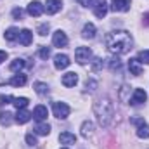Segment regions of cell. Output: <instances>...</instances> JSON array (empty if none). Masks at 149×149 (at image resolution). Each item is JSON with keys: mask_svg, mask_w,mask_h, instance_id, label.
Here are the masks:
<instances>
[{"mask_svg": "<svg viewBox=\"0 0 149 149\" xmlns=\"http://www.w3.org/2000/svg\"><path fill=\"white\" fill-rule=\"evenodd\" d=\"M137 137L139 139H149V125L144 121L142 125H139L137 128Z\"/></svg>", "mask_w": 149, "mask_h": 149, "instance_id": "obj_22", "label": "cell"}, {"mask_svg": "<svg viewBox=\"0 0 149 149\" xmlns=\"http://www.w3.org/2000/svg\"><path fill=\"white\" fill-rule=\"evenodd\" d=\"M24 66H26V61L17 57V59H14V61L10 63V66H9V68H10V71H19V70H23Z\"/></svg>", "mask_w": 149, "mask_h": 149, "instance_id": "obj_23", "label": "cell"}, {"mask_svg": "<svg viewBox=\"0 0 149 149\" xmlns=\"http://www.w3.org/2000/svg\"><path fill=\"white\" fill-rule=\"evenodd\" d=\"M52 43H54L56 47H66V45H68V37H66V33H64V31H61V30L54 31Z\"/></svg>", "mask_w": 149, "mask_h": 149, "instance_id": "obj_9", "label": "cell"}, {"mask_svg": "<svg viewBox=\"0 0 149 149\" xmlns=\"http://www.w3.org/2000/svg\"><path fill=\"white\" fill-rule=\"evenodd\" d=\"M111 9L114 12H127L130 9V0H113Z\"/></svg>", "mask_w": 149, "mask_h": 149, "instance_id": "obj_10", "label": "cell"}, {"mask_svg": "<svg viewBox=\"0 0 149 149\" xmlns=\"http://www.w3.org/2000/svg\"><path fill=\"white\" fill-rule=\"evenodd\" d=\"M31 113L26 111V109H17V113H16V116H14V120L19 123V125H23V123H26V121H30L31 120Z\"/></svg>", "mask_w": 149, "mask_h": 149, "instance_id": "obj_14", "label": "cell"}, {"mask_svg": "<svg viewBox=\"0 0 149 149\" xmlns=\"http://www.w3.org/2000/svg\"><path fill=\"white\" fill-rule=\"evenodd\" d=\"M26 10H28V14H30V16L38 17V16H42V14L45 12V5H42L40 2L35 0V2H30V3H28V9H26Z\"/></svg>", "mask_w": 149, "mask_h": 149, "instance_id": "obj_6", "label": "cell"}, {"mask_svg": "<svg viewBox=\"0 0 149 149\" xmlns=\"http://www.w3.org/2000/svg\"><path fill=\"white\" fill-rule=\"evenodd\" d=\"M76 83H78V74L76 73L63 74V85H64V87H74Z\"/></svg>", "mask_w": 149, "mask_h": 149, "instance_id": "obj_17", "label": "cell"}, {"mask_svg": "<svg viewBox=\"0 0 149 149\" xmlns=\"http://www.w3.org/2000/svg\"><path fill=\"white\" fill-rule=\"evenodd\" d=\"M94 7V14L97 16V17H104L106 14H108V10H109V3H106L104 0H101V2H97V3H94L92 5Z\"/></svg>", "mask_w": 149, "mask_h": 149, "instance_id": "obj_8", "label": "cell"}, {"mask_svg": "<svg viewBox=\"0 0 149 149\" xmlns=\"http://www.w3.org/2000/svg\"><path fill=\"white\" fill-rule=\"evenodd\" d=\"M61 149H68V148H61Z\"/></svg>", "mask_w": 149, "mask_h": 149, "instance_id": "obj_40", "label": "cell"}, {"mask_svg": "<svg viewBox=\"0 0 149 149\" xmlns=\"http://www.w3.org/2000/svg\"><path fill=\"white\" fill-rule=\"evenodd\" d=\"M61 9H63V2L61 0H47V3H45L47 14H57Z\"/></svg>", "mask_w": 149, "mask_h": 149, "instance_id": "obj_12", "label": "cell"}, {"mask_svg": "<svg viewBox=\"0 0 149 149\" xmlns=\"http://www.w3.org/2000/svg\"><path fill=\"white\" fill-rule=\"evenodd\" d=\"M76 2L83 7H92V0H76Z\"/></svg>", "mask_w": 149, "mask_h": 149, "instance_id": "obj_36", "label": "cell"}, {"mask_svg": "<svg viewBox=\"0 0 149 149\" xmlns=\"http://www.w3.org/2000/svg\"><path fill=\"white\" fill-rule=\"evenodd\" d=\"M146 99H148L146 90H144V88H135V90H134V95L128 99V102H130L132 106H141V104L146 102Z\"/></svg>", "mask_w": 149, "mask_h": 149, "instance_id": "obj_5", "label": "cell"}, {"mask_svg": "<svg viewBox=\"0 0 149 149\" xmlns=\"http://www.w3.org/2000/svg\"><path fill=\"white\" fill-rule=\"evenodd\" d=\"M59 142L61 144H74L76 142V135L71 134V132H63L59 135Z\"/></svg>", "mask_w": 149, "mask_h": 149, "instance_id": "obj_19", "label": "cell"}, {"mask_svg": "<svg viewBox=\"0 0 149 149\" xmlns=\"http://www.w3.org/2000/svg\"><path fill=\"white\" fill-rule=\"evenodd\" d=\"M52 111H54V116L56 118H59V120H66L68 116H70V106L66 104V102H54L52 104Z\"/></svg>", "mask_w": 149, "mask_h": 149, "instance_id": "obj_3", "label": "cell"}, {"mask_svg": "<svg viewBox=\"0 0 149 149\" xmlns=\"http://www.w3.org/2000/svg\"><path fill=\"white\" fill-rule=\"evenodd\" d=\"M17 38H19V43H21L23 47H28V45L33 42V33H31L30 30H21Z\"/></svg>", "mask_w": 149, "mask_h": 149, "instance_id": "obj_13", "label": "cell"}, {"mask_svg": "<svg viewBox=\"0 0 149 149\" xmlns=\"http://www.w3.org/2000/svg\"><path fill=\"white\" fill-rule=\"evenodd\" d=\"M144 19H146V21H144V24L149 26V14H144Z\"/></svg>", "mask_w": 149, "mask_h": 149, "instance_id": "obj_39", "label": "cell"}, {"mask_svg": "<svg viewBox=\"0 0 149 149\" xmlns=\"http://www.w3.org/2000/svg\"><path fill=\"white\" fill-rule=\"evenodd\" d=\"M132 123H134V125H142V123H144V120H142V118H134V120H132Z\"/></svg>", "mask_w": 149, "mask_h": 149, "instance_id": "obj_38", "label": "cell"}, {"mask_svg": "<svg viewBox=\"0 0 149 149\" xmlns=\"http://www.w3.org/2000/svg\"><path fill=\"white\" fill-rule=\"evenodd\" d=\"M38 56H40L42 59H49V57H50V49H49V47H42V49L38 50Z\"/></svg>", "mask_w": 149, "mask_h": 149, "instance_id": "obj_29", "label": "cell"}, {"mask_svg": "<svg viewBox=\"0 0 149 149\" xmlns=\"http://www.w3.org/2000/svg\"><path fill=\"white\" fill-rule=\"evenodd\" d=\"M128 70H130V73L135 74V76L142 74V66H141V61H139V59H130V61H128Z\"/></svg>", "mask_w": 149, "mask_h": 149, "instance_id": "obj_16", "label": "cell"}, {"mask_svg": "<svg viewBox=\"0 0 149 149\" xmlns=\"http://www.w3.org/2000/svg\"><path fill=\"white\" fill-rule=\"evenodd\" d=\"M139 61L149 64V50H141V52H139Z\"/></svg>", "mask_w": 149, "mask_h": 149, "instance_id": "obj_31", "label": "cell"}, {"mask_svg": "<svg viewBox=\"0 0 149 149\" xmlns=\"http://www.w3.org/2000/svg\"><path fill=\"white\" fill-rule=\"evenodd\" d=\"M104 43L108 47V50L114 54V56H120V54H125L132 49V35L125 30H116V31H111L104 37Z\"/></svg>", "mask_w": 149, "mask_h": 149, "instance_id": "obj_1", "label": "cell"}, {"mask_svg": "<svg viewBox=\"0 0 149 149\" xmlns=\"http://www.w3.org/2000/svg\"><path fill=\"white\" fill-rule=\"evenodd\" d=\"M37 31H38V35H40V37H45V35L49 33V23H43V24H40Z\"/></svg>", "mask_w": 149, "mask_h": 149, "instance_id": "obj_30", "label": "cell"}, {"mask_svg": "<svg viewBox=\"0 0 149 149\" xmlns=\"http://www.w3.org/2000/svg\"><path fill=\"white\" fill-rule=\"evenodd\" d=\"M10 104H14L17 109H24L30 104V101H28V97H12L10 99Z\"/></svg>", "mask_w": 149, "mask_h": 149, "instance_id": "obj_20", "label": "cell"}, {"mask_svg": "<svg viewBox=\"0 0 149 149\" xmlns=\"http://www.w3.org/2000/svg\"><path fill=\"white\" fill-rule=\"evenodd\" d=\"M3 61H7V52H5V50H0V64H2Z\"/></svg>", "mask_w": 149, "mask_h": 149, "instance_id": "obj_37", "label": "cell"}, {"mask_svg": "<svg viewBox=\"0 0 149 149\" xmlns=\"http://www.w3.org/2000/svg\"><path fill=\"white\" fill-rule=\"evenodd\" d=\"M26 142H28V146H37L35 135H33V134H28V135H26Z\"/></svg>", "mask_w": 149, "mask_h": 149, "instance_id": "obj_35", "label": "cell"}, {"mask_svg": "<svg viewBox=\"0 0 149 149\" xmlns=\"http://www.w3.org/2000/svg\"><path fill=\"white\" fill-rule=\"evenodd\" d=\"M94 113H95L99 123L102 127H108L113 121V118H114V106H113V102L108 97H102L94 104Z\"/></svg>", "mask_w": 149, "mask_h": 149, "instance_id": "obj_2", "label": "cell"}, {"mask_svg": "<svg viewBox=\"0 0 149 149\" xmlns=\"http://www.w3.org/2000/svg\"><path fill=\"white\" fill-rule=\"evenodd\" d=\"M101 68H102V59H99V57H97V59H94L92 70H94V71H97V70H101Z\"/></svg>", "mask_w": 149, "mask_h": 149, "instance_id": "obj_33", "label": "cell"}, {"mask_svg": "<svg viewBox=\"0 0 149 149\" xmlns=\"http://www.w3.org/2000/svg\"><path fill=\"white\" fill-rule=\"evenodd\" d=\"M23 14H24L23 9H14V10H12V17H14V19H21Z\"/></svg>", "mask_w": 149, "mask_h": 149, "instance_id": "obj_32", "label": "cell"}, {"mask_svg": "<svg viewBox=\"0 0 149 149\" xmlns=\"http://www.w3.org/2000/svg\"><path fill=\"white\" fill-rule=\"evenodd\" d=\"M120 68H121L120 57H111V59H109V70H111V71H116V70H120Z\"/></svg>", "mask_w": 149, "mask_h": 149, "instance_id": "obj_28", "label": "cell"}, {"mask_svg": "<svg viewBox=\"0 0 149 149\" xmlns=\"http://www.w3.org/2000/svg\"><path fill=\"white\" fill-rule=\"evenodd\" d=\"M90 57H92V50L88 47H78L74 50V59L78 64H87L90 61Z\"/></svg>", "mask_w": 149, "mask_h": 149, "instance_id": "obj_4", "label": "cell"}, {"mask_svg": "<svg viewBox=\"0 0 149 149\" xmlns=\"http://www.w3.org/2000/svg\"><path fill=\"white\" fill-rule=\"evenodd\" d=\"M33 88H35V92H37V94H40V95H45V94H49V87H47V83L35 81V83H33Z\"/></svg>", "mask_w": 149, "mask_h": 149, "instance_id": "obj_25", "label": "cell"}, {"mask_svg": "<svg viewBox=\"0 0 149 149\" xmlns=\"http://www.w3.org/2000/svg\"><path fill=\"white\" fill-rule=\"evenodd\" d=\"M87 92H94L95 90V87H97V81H94V80H90V81H87Z\"/></svg>", "mask_w": 149, "mask_h": 149, "instance_id": "obj_34", "label": "cell"}, {"mask_svg": "<svg viewBox=\"0 0 149 149\" xmlns=\"http://www.w3.org/2000/svg\"><path fill=\"white\" fill-rule=\"evenodd\" d=\"M81 37L92 40V38L95 37V26H94L92 23H87V24L83 26V30H81Z\"/></svg>", "mask_w": 149, "mask_h": 149, "instance_id": "obj_18", "label": "cell"}, {"mask_svg": "<svg viewBox=\"0 0 149 149\" xmlns=\"http://www.w3.org/2000/svg\"><path fill=\"white\" fill-rule=\"evenodd\" d=\"M31 114H33V118H35L37 121H40V123H42V121H45V120H47V114H49V111H47V106L38 104L37 108L33 109V113H31Z\"/></svg>", "mask_w": 149, "mask_h": 149, "instance_id": "obj_11", "label": "cell"}, {"mask_svg": "<svg viewBox=\"0 0 149 149\" xmlns=\"http://www.w3.org/2000/svg\"><path fill=\"white\" fill-rule=\"evenodd\" d=\"M26 81H28V78H26V74L19 73V74H14L7 83L9 85H14V87H23V85H26Z\"/></svg>", "mask_w": 149, "mask_h": 149, "instance_id": "obj_15", "label": "cell"}, {"mask_svg": "<svg viewBox=\"0 0 149 149\" xmlns=\"http://www.w3.org/2000/svg\"><path fill=\"white\" fill-rule=\"evenodd\" d=\"M33 130H35V134H38V135H49L50 134V125L49 123H38Z\"/></svg>", "mask_w": 149, "mask_h": 149, "instance_id": "obj_21", "label": "cell"}, {"mask_svg": "<svg viewBox=\"0 0 149 149\" xmlns=\"http://www.w3.org/2000/svg\"><path fill=\"white\" fill-rule=\"evenodd\" d=\"M92 130H94V123H92V121H83V123H81V135H83V137L92 135Z\"/></svg>", "mask_w": 149, "mask_h": 149, "instance_id": "obj_24", "label": "cell"}, {"mask_svg": "<svg viewBox=\"0 0 149 149\" xmlns=\"http://www.w3.org/2000/svg\"><path fill=\"white\" fill-rule=\"evenodd\" d=\"M5 40H9V42H12V40H16V38L19 37V31L16 30V28H9L7 31H5Z\"/></svg>", "mask_w": 149, "mask_h": 149, "instance_id": "obj_26", "label": "cell"}, {"mask_svg": "<svg viewBox=\"0 0 149 149\" xmlns=\"http://www.w3.org/2000/svg\"><path fill=\"white\" fill-rule=\"evenodd\" d=\"M70 64H71V61H70V57H68L66 54H57V56L54 57V66H56V70H66Z\"/></svg>", "mask_w": 149, "mask_h": 149, "instance_id": "obj_7", "label": "cell"}, {"mask_svg": "<svg viewBox=\"0 0 149 149\" xmlns=\"http://www.w3.org/2000/svg\"><path fill=\"white\" fill-rule=\"evenodd\" d=\"M10 116H12V114L9 111H2L0 113V123L5 125V127H9V125H10Z\"/></svg>", "mask_w": 149, "mask_h": 149, "instance_id": "obj_27", "label": "cell"}]
</instances>
